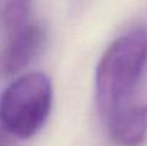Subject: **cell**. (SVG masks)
I'll list each match as a JSON object with an SVG mask.
<instances>
[{
	"label": "cell",
	"mask_w": 147,
	"mask_h": 146,
	"mask_svg": "<svg viewBox=\"0 0 147 146\" xmlns=\"http://www.w3.org/2000/svg\"><path fill=\"white\" fill-rule=\"evenodd\" d=\"M147 65V30L133 29L116 39L98 60L94 76L96 105L104 120L129 105Z\"/></svg>",
	"instance_id": "cell-1"
},
{
	"label": "cell",
	"mask_w": 147,
	"mask_h": 146,
	"mask_svg": "<svg viewBox=\"0 0 147 146\" xmlns=\"http://www.w3.org/2000/svg\"><path fill=\"white\" fill-rule=\"evenodd\" d=\"M53 106V86L42 72L13 80L0 96V123L16 138L30 139L45 126Z\"/></svg>",
	"instance_id": "cell-2"
},
{
	"label": "cell",
	"mask_w": 147,
	"mask_h": 146,
	"mask_svg": "<svg viewBox=\"0 0 147 146\" xmlns=\"http://www.w3.org/2000/svg\"><path fill=\"white\" fill-rule=\"evenodd\" d=\"M46 30L42 24L32 22L24 29L9 36V43L1 59L6 75H16L26 69L45 49Z\"/></svg>",
	"instance_id": "cell-3"
},
{
	"label": "cell",
	"mask_w": 147,
	"mask_h": 146,
	"mask_svg": "<svg viewBox=\"0 0 147 146\" xmlns=\"http://www.w3.org/2000/svg\"><path fill=\"white\" fill-rule=\"evenodd\" d=\"M103 122L116 145L142 146L147 138V103L130 102Z\"/></svg>",
	"instance_id": "cell-4"
},
{
	"label": "cell",
	"mask_w": 147,
	"mask_h": 146,
	"mask_svg": "<svg viewBox=\"0 0 147 146\" xmlns=\"http://www.w3.org/2000/svg\"><path fill=\"white\" fill-rule=\"evenodd\" d=\"M33 0H4L1 4V26L7 36L17 33L32 23Z\"/></svg>",
	"instance_id": "cell-5"
},
{
	"label": "cell",
	"mask_w": 147,
	"mask_h": 146,
	"mask_svg": "<svg viewBox=\"0 0 147 146\" xmlns=\"http://www.w3.org/2000/svg\"><path fill=\"white\" fill-rule=\"evenodd\" d=\"M0 146H16V138L0 123Z\"/></svg>",
	"instance_id": "cell-6"
}]
</instances>
